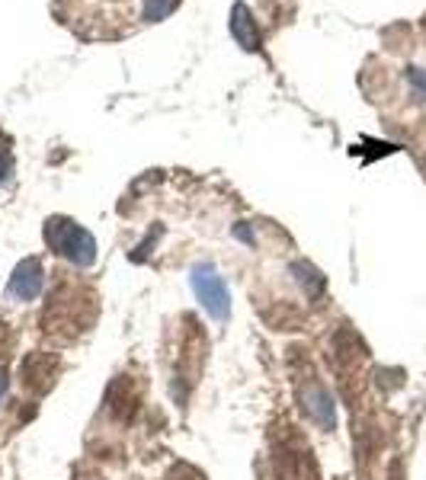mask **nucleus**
Listing matches in <instances>:
<instances>
[{
    "mask_svg": "<svg viewBox=\"0 0 426 480\" xmlns=\"http://www.w3.org/2000/svg\"><path fill=\"white\" fill-rule=\"evenodd\" d=\"M46 243L52 253H58L61 260L74 262L80 269L97 262V240H93V234L65 215H55L46 221Z\"/></svg>",
    "mask_w": 426,
    "mask_h": 480,
    "instance_id": "1",
    "label": "nucleus"
},
{
    "mask_svg": "<svg viewBox=\"0 0 426 480\" xmlns=\"http://www.w3.org/2000/svg\"><path fill=\"white\" fill-rule=\"evenodd\" d=\"M193 292L199 298V304L215 320H228V314H231V294H228L225 279L218 275V269L212 262H202V266L193 269Z\"/></svg>",
    "mask_w": 426,
    "mask_h": 480,
    "instance_id": "2",
    "label": "nucleus"
},
{
    "mask_svg": "<svg viewBox=\"0 0 426 480\" xmlns=\"http://www.w3.org/2000/svg\"><path fill=\"white\" fill-rule=\"evenodd\" d=\"M42 285H46V269H42V260L26 256V260L14 269V275H10L7 294L14 301H36L42 294Z\"/></svg>",
    "mask_w": 426,
    "mask_h": 480,
    "instance_id": "3",
    "label": "nucleus"
},
{
    "mask_svg": "<svg viewBox=\"0 0 426 480\" xmlns=\"http://www.w3.org/2000/svg\"><path fill=\"white\" fill-rule=\"evenodd\" d=\"M228 29H231V38L244 51H260V42H263V38H260V29H257V23H253V13H250V6H247L244 0H238V4L231 6Z\"/></svg>",
    "mask_w": 426,
    "mask_h": 480,
    "instance_id": "4",
    "label": "nucleus"
},
{
    "mask_svg": "<svg viewBox=\"0 0 426 480\" xmlns=\"http://www.w3.org/2000/svg\"><path fill=\"white\" fill-rule=\"evenodd\" d=\"M302 407H304V413H308L321 429H334V397H330L321 384H311V388L304 390V394H302Z\"/></svg>",
    "mask_w": 426,
    "mask_h": 480,
    "instance_id": "5",
    "label": "nucleus"
},
{
    "mask_svg": "<svg viewBox=\"0 0 426 480\" xmlns=\"http://www.w3.org/2000/svg\"><path fill=\"white\" fill-rule=\"evenodd\" d=\"M176 6H180V0H148V4H144V19H148V23H161Z\"/></svg>",
    "mask_w": 426,
    "mask_h": 480,
    "instance_id": "6",
    "label": "nucleus"
},
{
    "mask_svg": "<svg viewBox=\"0 0 426 480\" xmlns=\"http://www.w3.org/2000/svg\"><path fill=\"white\" fill-rule=\"evenodd\" d=\"M10 173H14V160H10V151L4 144H0V186L10 179Z\"/></svg>",
    "mask_w": 426,
    "mask_h": 480,
    "instance_id": "7",
    "label": "nucleus"
},
{
    "mask_svg": "<svg viewBox=\"0 0 426 480\" xmlns=\"http://www.w3.org/2000/svg\"><path fill=\"white\" fill-rule=\"evenodd\" d=\"M407 77H410L413 87H417L420 93L426 96V70H423V68H410V70H407Z\"/></svg>",
    "mask_w": 426,
    "mask_h": 480,
    "instance_id": "8",
    "label": "nucleus"
},
{
    "mask_svg": "<svg viewBox=\"0 0 426 480\" xmlns=\"http://www.w3.org/2000/svg\"><path fill=\"white\" fill-rule=\"evenodd\" d=\"M4 394H7V375H4V368H0V400H4Z\"/></svg>",
    "mask_w": 426,
    "mask_h": 480,
    "instance_id": "9",
    "label": "nucleus"
}]
</instances>
